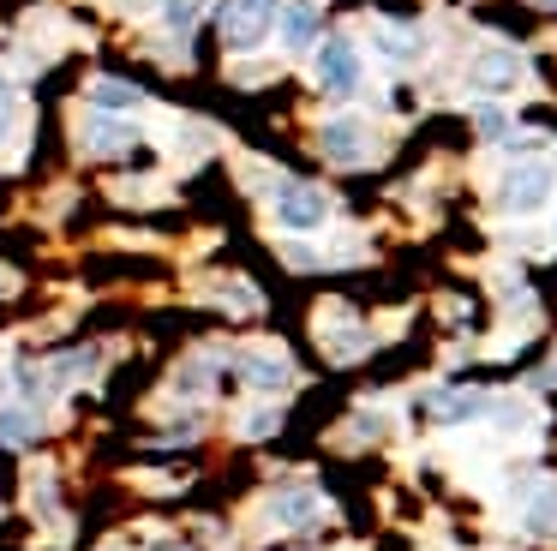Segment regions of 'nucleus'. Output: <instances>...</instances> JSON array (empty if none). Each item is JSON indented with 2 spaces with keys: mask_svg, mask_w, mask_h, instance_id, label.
I'll return each mask as SVG.
<instances>
[{
  "mask_svg": "<svg viewBox=\"0 0 557 551\" xmlns=\"http://www.w3.org/2000/svg\"><path fill=\"white\" fill-rule=\"evenodd\" d=\"M126 7H145V0H126Z\"/></svg>",
  "mask_w": 557,
  "mask_h": 551,
  "instance_id": "obj_22",
  "label": "nucleus"
},
{
  "mask_svg": "<svg viewBox=\"0 0 557 551\" xmlns=\"http://www.w3.org/2000/svg\"><path fill=\"white\" fill-rule=\"evenodd\" d=\"M330 216V198L318 186H306V180H276V222L294 228V234H312V228H324Z\"/></svg>",
  "mask_w": 557,
  "mask_h": 551,
  "instance_id": "obj_2",
  "label": "nucleus"
},
{
  "mask_svg": "<svg viewBox=\"0 0 557 551\" xmlns=\"http://www.w3.org/2000/svg\"><path fill=\"white\" fill-rule=\"evenodd\" d=\"M162 19H169V30H193L198 0H162Z\"/></svg>",
  "mask_w": 557,
  "mask_h": 551,
  "instance_id": "obj_16",
  "label": "nucleus"
},
{
  "mask_svg": "<svg viewBox=\"0 0 557 551\" xmlns=\"http://www.w3.org/2000/svg\"><path fill=\"white\" fill-rule=\"evenodd\" d=\"M485 395H432V402H425V414H437V419H480L485 414Z\"/></svg>",
  "mask_w": 557,
  "mask_h": 551,
  "instance_id": "obj_12",
  "label": "nucleus"
},
{
  "mask_svg": "<svg viewBox=\"0 0 557 551\" xmlns=\"http://www.w3.org/2000/svg\"><path fill=\"white\" fill-rule=\"evenodd\" d=\"M30 438H37V414L7 407V414H0V443H30Z\"/></svg>",
  "mask_w": 557,
  "mask_h": 551,
  "instance_id": "obj_15",
  "label": "nucleus"
},
{
  "mask_svg": "<svg viewBox=\"0 0 557 551\" xmlns=\"http://www.w3.org/2000/svg\"><path fill=\"white\" fill-rule=\"evenodd\" d=\"M545 383H557V359H552V371H545Z\"/></svg>",
  "mask_w": 557,
  "mask_h": 551,
  "instance_id": "obj_20",
  "label": "nucleus"
},
{
  "mask_svg": "<svg viewBox=\"0 0 557 551\" xmlns=\"http://www.w3.org/2000/svg\"><path fill=\"white\" fill-rule=\"evenodd\" d=\"M552 186H557V168L552 162H516L504 174V210L509 216H533L545 198H552Z\"/></svg>",
  "mask_w": 557,
  "mask_h": 551,
  "instance_id": "obj_3",
  "label": "nucleus"
},
{
  "mask_svg": "<svg viewBox=\"0 0 557 551\" xmlns=\"http://www.w3.org/2000/svg\"><path fill=\"white\" fill-rule=\"evenodd\" d=\"M318 144H324V156L330 162H342V168H354V162H366V150H372V138H366V126L360 120H330L324 132H318Z\"/></svg>",
  "mask_w": 557,
  "mask_h": 551,
  "instance_id": "obj_5",
  "label": "nucleus"
},
{
  "mask_svg": "<svg viewBox=\"0 0 557 551\" xmlns=\"http://www.w3.org/2000/svg\"><path fill=\"white\" fill-rule=\"evenodd\" d=\"M216 24L228 48H258L270 36V24H276V0H222Z\"/></svg>",
  "mask_w": 557,
  "mask_h": 551,
  "instance_id": "obj_1",
  "label": "nucleus"
},
{
  "mask_svg": "<svg viewBox=\"0 0 557 551\" xmlns=\"http://www.w3.org/2000/svg\"><path fill=\"white\" fill-rule=\"evenodd\" d=\"M114 551H126V546H114Z\"/></svg>",
  "mask_w": 557,
  "mask_h": 551,
  "instance_id": "obj_23",
  "label": "nucleus"
},
{
  "mask_svg": "<svg viewBox=\"0 0 557 551\" xmlns=\"http://www.w3.org/2000/svg\"><path fill=\"white\" fill-rule=\"evenodd\" d=\"M7 132H13V84L0 78V138H7Z\"/></svg>",
  "mask_w": 557,
  "mask_h": 551,
  "instance_id": "obj_18",
  "label": "nucleus"
},
{
  "mask_svg": "<svg viewBox=\"0 0 557 551\" xmlns=\"http://www.w3.org/2000/svg\"><path fill=\"white\" fill-rule=\"evenodd\" d=\"M318 515H324V498L306 491V486H288V491L270 498V522H282V527H306V522H318Z\"/></svg>",
  "mask_w": 557,
  "mask_h": 551,
  "instance_id": "obj_7",
  "label": "nucleus"
},
{
  "mask_svg": "<svg viewBox=\"0 0 557 551\" xmlns=\"http://www.w3.org/2000/svg\"><path fill=\"white\" fill-rule=\"evenodd\" d=\"M473 126H480L485 138H509V120H504V108H492V102H485L480 114H473Z\"/></svg>",
  "mask_w": 557,
  "mask_h": 551,
  "instance_id": "obj_17",
  "label": "nucleus"
},
{
  "mask_svg": "<svg viewBox=\"0 0 557 551\" xmlns=\"http://www.w3.org/2000/svg\"><path fill=\"white\" fill-rule=\"evenodd\" d=\"M318 84L336 96H348L354 84H360V54H354L348 36H330L324 48H318Z\"/></svg>",
  "mask_w": 557,
  "mask_h": 551,
  "instance_id": "obj_4",
  "label": "nucleus"
},
{
  "mask_svg": "<svg viewBox=\"0 0 557 551\" xmlns=\"http://www.w3.org/2000/svg\"><path fill=\"white\" fill-rule=\"evenodd\" d=\"M540 7H545V12H557V0H540Z\"/></svg>",
  "mask_w": 557,
  "mask_h": 551,
  "instance_id": "obj_21",
  "label": "nucleus"
},
{
  "mask_svg": "<svg viewBox=\"0 0 557 551\" xmlns=\"http://www.w3.org/2000/svg\"><path fill=\"white\" fill-rule=\"evenodd\" d=\"M240 371H246V383H252V390H288V378H294L282 354H246Z\"/></svg>",
  "mask_w": 557,
  "mask_h": 551,
  "instance_id": "obj_8",
  "label": "nucleus"
},
{
  "mask_svg": "<svg viewBox=\"0 0 557 551\" xmlns=\"http://www.w3.org/2000/svg\"><path fill=\"white\" fill-rule=\"evenodd\" d=\"M246 431H252V438H264V431H276V414H252V419H246Z\"/></svg>",
  "mask_w": 557,
  "mask_h": 551,
  "instance_id": "obj_19",
  "label": "nucleus"
},
{
  "mask_svg": "<svg viewBox=\"0 0 557 551\" xmlns=\"http://www.w3.org/2000/svg\"><path fill=\"white\" fill-rule=\"evenodd\" d=\"M377 48L389 60H413L420 54V30H396V24H377Z\"/></svg>",
  "mask_w": 557,
  "mask_h": 551,
  "instance_id": "obj_14",
  "label": "nucleus"
},
{
  "mask_svg": "<svg viewBox=\"0 0 557 551\" xmlns=\"http://www.w3.org/2000/svg\"><path fill=\"white\" fill-rule=\"evenodd\" d=\"M85 144H90V150H102V156H109V150H126V144H133V126H121V120H90V126H85Z\"/></svg>",
  "mask_w": 557,
  "mask_h": 551,
  "instance_id": "obj_13",
  "label": "nucleus"
},
{
  "mask_svg": "<svg viewBox=\"0 0 557 551\" xmlns=\"http://www.w3.org/2000/svg\"><path fill=\"white\" fill-rule=\"evenodd\" d=\"M528 527L533 534H557V479H545V486L528 498Z\"/></svg>",
  "mask_w": 557,
  "mask_h": 551,
  "instance_id": "obj_11",
  "label": "nucleus"
},
{
  "mask_svg": "<svg viewBox=\"0 0 557 551\" xmlns=\"http://www.w3.org/2000/svg\"><path fill=\"white\" fill-rule=\"evenodd\" d=\"M521 72H528V60H521L516 48H485V54L473 60V84H480V90H509V84H521Z\"/></svg>",
  "mask_w": 557,
  "mask_h": 551,
  "instance_id": "obj_6",
  "label": "nucleus"
},
{
  "mask_svg": "<svg viewBox=\"0 0 557 551\" xmlns=\"http://www.w3.org/2000/svg\"><path fill=\"white\" fill-rule=\"evenodd\" d=\"M90 102L97 108H114V114H126V108H138L145 96H138V84H121V78H97L90 84Z\"/></svg>",
  "mask_w": 557,
  "mask_h": 551,
  "instance_id": "obj_10",
  "label": "nucleus"
},
{
  "mask_svg": "<svg viewBox=\"0 0 557 551\" xmlns=\"http://www.w3.org/2000/svg\"><path fill=\"white\" fill-rule=\"evenodd\" d=\"M312 36H318V7L312 0H288V7H282V42L312 48Z\"/></svg>",
  "mask_w": 557,
  "mask_h": 551,
  "instance_id": "obj_9",
  "label": "nucleus"
}]
</instances>
